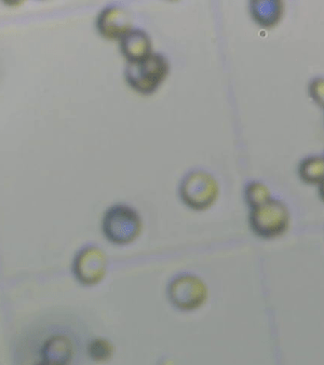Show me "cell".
I'll return each instance as SVG.
<instances>
[{"mask_svg":"<svg viewBox=\"0 0 324 365\" xmlns=\"http://www.w3.org/2000/svg\"><path fill=\"white\" fill-rule=\"evenodd\" d=\"M298 175L309 185H320L324 180V157L310 156L303 159L298 165Z\"/></svg>","mask_w":324,"mask_h":365,"instance_id":"obj_11","label":"cell"},{"mask_svg":"<svg viewBox=\"0 0 324 365\" xmlns=\"http://www.w3.org/2000/svg\"><path fill=\"white\" fill-rule=\"evenodd\" d=\"M167 294L170 303L181 312H195L205 305L209 291L200 277L182 274L170 281Z\"/></svg>","mask_w":324,"mask_h":365,"instance_id":"obj_5","label":"cell"},{"mask_svg":"<svg viewBox=\"0 0 324 365\" xmlns=\"http://www.w3.org/2000/svg\"><path fill=\"white\" fill-rule=\"evenodd\" d=\"M108 261L106 254L96 245H87L79 250L74 257V277L81 285L93 287L104 280Z\"/></svg>","mask_w":324,"mask_h":365,"instance_id":"obj_6","label":"cell"},{"mask_svg":"<svg viewBox=\"0 0 324 365\" xmlns=\"http://www.w3.org/2000/svg\"><path fill=\"white\" fill-rule=\"evenodd\" d=\"M308 93L313 102L324 109V78H315L310 81Z\"/></svg>","mask_w":324,"mask_h":365,"instance_id":"obj_14","label":"cell"},{"mask_svg":"<svg viewBox=\"0 0 324 365\" xmlns=\"http://www.w3.org/2000/svg\"><path fill=\"white\" fill-rule=\"evenodd\" d=\"M90 359L94 362L104 363L111 360L115 354V347L108 339L98 337L92 339L87 348Z\"/></svg>","mask_w":324,"mask_h":365,"instance_id":"obj_12","label":"cell"},{"mask_svg":"<svg viewBox=\"0 0 324 365\" xmlns=\"http://www.w3.org/2000/svg\"><path fill=\"white\" fill-rule=\"evenodd\" d=\"M35 365H49V364H47V363L41 362V361H40L39 363H37V364H35Z\"/></svg>","mask_w":324,"mask_h":365,"instance_id":"obj_16","label":"cell"},{"mask_svg":"<svg viewBox=\"0 0 324 365\" xmlns=\"http://www.w3.org/2000/svg\"><path fill=\"white\" fill-rule=\"evenodd\" d=\"M75 354L73 341L65 334L48 337L40 348L41 362L49 365H69Z\"/></svg>","mask_w":324,"mask_h":365,"instance_id":"obj_8","label":"cell"},{"mask_svg":"<svg viewBox=\"0 0 324 365\" xmlns=\"http://www.w3.org/2000/svg\"><path fill=\"white\" fill-rule=\"evenodd\" d=\"M98 33L109 41L123 38L132 29L131 14L121 7L105 8L96 21Z\"/></svg>","mask_w":324,"mask_h":365,"instance_id":"obj_7","label":"cell"},{"mask_svg":"<svg viewBox=\"0 0 324 365\" xmlns=\"http://www.w3.org/2000/svg\"><path fill=\"white\" fill-rule=\"evenodd\" d=\"M220 195L218 180L201 170L191 171L180 184V198L186 207L195 211H206L218 200Z\"/></svg>","mask_w":324,"mask_h":365,"instance_id":"obj_4","label":"cell"},{"mask_svg":"<svg viewBox=\"0 0 324 365\" xmlns=\"http://www.w3.org/2000/svg\"><path fill=\"white\" fill-rule=\"evenodd\" d=\"M142 230V217L130 205H113L107 209L103 216V234L113 245H127L134 242Z\"/></svg>","mask_w":324,"mask_h":365,"instance_id":"obj_2","label":"cell"},{"mask_svg":"<svg viewBox=\"0 0 324 365\" xmlns=\"http://www.w3.org/2000/svg\"><path fill=\"white\" fill-rule=\"evenodd\" d=\"M249 224L258 238L273 240L287 234L291 225V213L283 201L271 198L250 211Z\"/></svg>","mask_w":324,"mask_h":365,"instance_id":"obj_1","label":"cell"},{"mask_svg":"<svg viewBox=\"0 0 324 365\" xmlns=\"http://www.w3.org/2000/svg\"><path fill=\"white\" fill-rule=\"evenodd\" d=\"M285 10V4L278 0L267 1H251L250 12L258 25L265 29H273L281 21Z\"/></svg>","mask_w":324,"mask_h":365,"instance_id":"obj_10","label":"cell"},{"mask_svg":"<svg viewBox=\"0 0 324 365\" xmlns=\"http://www.w3.org/2000/svg\"><path fill=\"white\" fill-rule=\"evenodd\" d=\"M170 64L166 56L153 53L138 62L128 63L126 79L130 87L142 94H151L169 75Z\"/></svg>","mask_w":324,"mask_h":365,"instance_id":"obj_3","label":"cell"},{"mask_svg":"<svg viewBox=\"0 0 324 365\" xmlns=\"http://www.w3.org/2000/svg\"><path fill=\"white\" fill-rule=\"evenodd\" d=\"M120 50L129 63L144 60L153 54L151 37L143 29H131L120 39Z\"/></svg>","mask_w":324,"mask_h":365,"instance_id":"obj_9","label":"cell"},{"mask_svg":"<svg viewBox=\"0 0 324 365\" xmlns=\"http://www.w3.org/2000/svg\"><path fill=\"white\" fill-rule=\"evenodd\" d=\"M319 196L324 202V180H322L321 184L319 185Z\"/></svg>","mask_w":324,"mask_h":365,"instance_id":"obj_15","label":"cell"},{"mask_svg":"<svg viewBox=\"0 0 324 365\" xmlns=\"http://www.w3.org/2000/svg\"><path fill=\"white\" fill-rule=\"evenodd\" d=\"M245 197L250 209H253L270 200L271 192L263 182H251L245 187Z\"/></svg>","mask_w":324,"mask_h":365,"instance_id":"obj_13","label":"cell"}]
</instances>
